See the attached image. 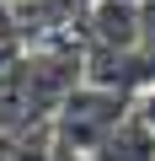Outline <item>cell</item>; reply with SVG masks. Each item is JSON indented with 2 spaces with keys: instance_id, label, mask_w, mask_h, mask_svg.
<instances>
[{
  "instance_id": "8",
  "label": "cell",
  "mask_w": 155,
  "mask_h": 161,
  "mask_svg": "<svg viewBox=\"0 0 155 161\" xmlns=\"http://www.w3.org/2000/svg\"><path fill=\"white\" fill-rule=\"evenodd\" d=\"M128 6H139V0H128Z\"/></svg>"
},
{
  "instance_id": "1",
  "label": "cell",
  "mask_w": 155,
  "mask_h": 161,
  "mask_svg": "<svg viewBox=\"0 0 155 161\" xmlns=\"http://www.w3.org/2000/svg\"><path fill=\"white\" fill-rule=\"evenodd\" d=\"M128 118V102L123 97H112V92H96V86H75L64 102H59V113L48 118V134H54V145L59 150H75V156H91L118 124Z\"/></svg>"
},
{
  "instance_id": "7",
  "label": "cell",
  "mask_w": 155,
  "mask_h": 161,
  "mask_svg": "<svg viewBox=\"0 0 155 161\" xmlns=\"http://www.w3.org/2000/svg\"><path fill=\"white\" fill-rule=\"evenodd\" d=\"M16 6H27V0H16Z\"/></svg>"
},
{
  "instance_id": "2",
  "label": "cell",
  "mask_w": 155,
  "mask_h": 161,
  "mask_svg": "<svg viewBox=\"0 0 155 161\" xmlns=\"http://www.w3.org/2000/svg\"><path fill=\"white\" fill-rule=\"evenodd\" d=\"M86 38L102 54H134L139 48V6H128V0H91L86 6Z\"/></svg>"
},
{
  "instance_id": "6",
  "label": "cell",
  "mask_w": 155,
  "mask_h": 161,
  "mask_svg": "<svg viewBox=\"0 0 155 161\" xmlns=\"http://www.w3.org/2000/svg\"><path fill=\"white\" fill-rule=\"evenodd\" d=\"M48 161H91V156H75V150H59V145H54V150H48Z\"/></svg>"
},
{
  "instance_id": "4",
  "label": "cell",
  "mask_w": 155,
  "mask_h": 161,
  "mask_svg": "<svg viewBox=\"0 0 155 161\" xmlns=\"http://www.w3.org/2000/svg\"><path fill=\"white\" fill-rule=\"evenodd\" d=\"M128 118H134V124H139V129L155 140V80H150V86H144V92L128 102Z\"/></svg>"
},
{
  "instance_id": "3",
  "label": "cell",
  "mask_w": 155,
  "mask_h": 161,
  "mask_svg": "<svg viewBox=\"0 0 155 161\" xmlns=\"http://www.w3.org/2000/svg\"><path fill=\"white\" fill-rule=\"evenodd\" d=\"M91 161H155V140H150L134 118H123V124L91 150Z\"/></svg>"
},
{
  "instance_id": "5",
  "label": "cell",
  "mask_w": 155,
  "mask_h": 161,
  "mask_svg": "<svg viewBox=\"0 0 155 161\" xmlns=\"http://www.w3.org/2000/svg\"><path fill=\"white\" fill-rule=\"evenodd\" d=\"M139 48L155 59V0H139Z\"/></svg>"
}]
</instances>
